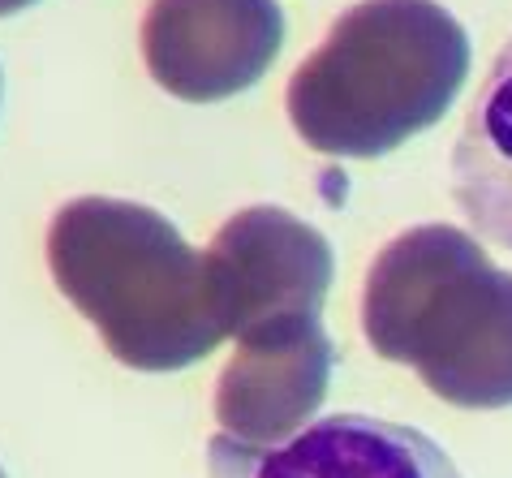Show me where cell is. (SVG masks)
<instances>
[{
    "mask_svg": "<svg viewBox=\"0 0 512 478\" xmlns=\"http://www.w3.org/2000/svg\"><path fill=\"white\" fill-rule=\"evenodd\" d=\"M48 272L134 371L194 367L229 336L207 255L155 207L104 194L65 203L48 224Z\"/></svg>",
    "mask_w": 512,
    "mask_h": 478,
    "instance_id": "obj_1",
    "label": "cell"
},
{
    "mask_svg": "<svg viewBox=\"0 0 512 478\" xmlns=\"http://www.w3.org/2000/svg\"><path fill=\"white\" fill-rule=\"evenodd\" d=\"M469 78V35L439 0H362L293 69L284 104L319 156L375 160L444 121Z\"/></svg>",
    "mask_w": 512,
    "mask_h": 478,
    "instance_id": "obj_2",
    "label": "cell"
},
{
    "mask_svg": "<svg viewBox=\"0 0 512 478\" xmlns=\"http://www.w3.org/2000/svg\"><path fill=\"white\" fill-rule=\"evenodd\" d=\"M362 332L461 410L512 405V272L452 224H414L379 250L362 289Z\"/></svg>",
    "mask_w": 512,
    "mask_h": 478,
    "instance_id": "obj_3",
    "label": "cell"
},
{
    "mask_svg": "<svg viewBox=\"0 0 512 478\" xmlns=\"http://www.w3.org/2000/svg\"><path fill=\"white\" fill-rule=\"evenodd\" d=\"M284 44L276 0H151L142 61L168 95L216 104L250 91Z\"/></svg>",
    "mask_w": 512,
    "mask_h": 478,
    "instance_id": "obj_4",
    "label": "cell"
},
{
    "mask_svg": "<svg viewBox=\"0 0 512 478\" xmlns=\"http://www.w3.org/2000/svg\"><path fill=\"white\" fill-rule=\"evenodd\" d=\"M336 349L310 311L276 315L237 332L216 384V423L250 448H276L315 423Z\"/></svg>",
    "mask_w": 512,
    "mask_h": 478,
    "instance_id": "obj_5",
    "label": "cell"
},
{
    "mask_svg": "<svg viewBox=\"0 0 512 478\" xmlns=\"http://www.w3.org/2000/svg\"><path fill=\"white\" fill-rule=\"evenodd\" d=\"M207 272L216 280L224 328L237 336L276 315H319L336 259L315 224L259 203L220 224L207 246Z\"/></svg>",
    "mask_w": 512,
    "mask_h": 478,
    "instance_id": "obj_6",
    "label": "cell"
},
{
    "mask_svg": "<svg viewBox=\"0 0 512 478\" xmlns=\"http://www.w3.org/2000/svg\"><path fill=\"white\" fill-rule=\"evenodd\" d=\"M207 478H465L418 427L371 414H327L276 448L233 435L207 444Z\"/></svg>",
    "mask_w": 512,
    "mask_h": 478,
    "instance_id": "obj_7",
    "label": "cell"
},
{
    "mask_svg": "<svg viewBox=\"0 0 512 478\" xmlns=\"http://www.w3.org/2000/svg\"><path fill=\"white\" fill-rule=\"evenodd\" d=\"M452 199L482 242L512 250V39L465 112L452 147Z\"/></svg>",
    "mask_w": 512,
    "mask_h": 478,
    "instance_id": "obj_8",
    "label": "cell"
},
{
    "mask_svg": "<svg viewBox=\"0 0 512 478\" xmlns=\"http://www.w3.org/2000/svg\"><path fill=\"white\" fill-rule=\"evenodd\" d=\"M35 0H0V18H9V13H22V9H31Z\"/></svg>",
    "mask_w": 512,
    "mask_h": 478,
    "instance_id": "obj_9",
    "label": "cell"
},
{
    "mask_svg": "<svg viewBox=\"0 0 512 478\" xmlns=\"http://www.w3.org/2000/svg\"><path fill=\"white\" fill-rule=\"evenodd\" d=\"M0 478H5V470H0Z\"/></svg>",
    "mask_w": 512,
    "mask_h": 478,
    "instance_id": "obj_10",
    "label": "cell"
}]
</instances>
